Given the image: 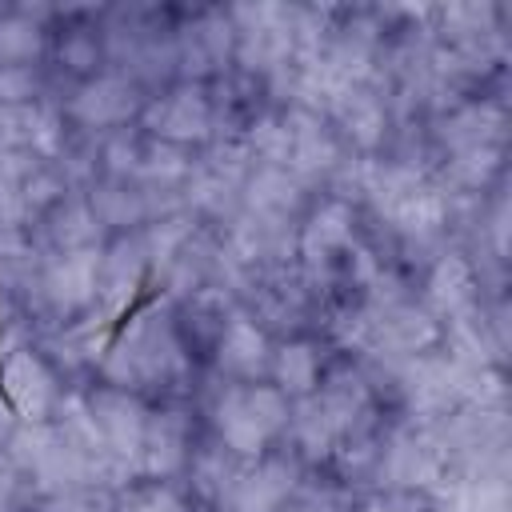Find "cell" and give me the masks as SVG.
Listing matches in <instances>:
<instances>
[{"mask_svg":"<svg viewBox=\"0 0 512 512\" xmlns=\"http://www.w3.org/2000/svg\"><path fill=\"white\" fill-rule=\"evenodd\" d=\"M0 396L20 424H48L56 408V376L32 344L0 348Z\"/></svg>","mask_w":512,"mask_h":512,"instance_id":"7a4b0ae2","label":"cell"},{"mask_svg":"<svg viewBox=\"0 0 512 512\" xmlns=\"http://www.w3.org/2000/svg\"><path fill=\"white\" fill-rule=\"evenodd\" d=\"M272 360V344L268 332L252 320V316H228L216 332V364L236 380V384H252L268 372Z\"/></svg>","mask_w":512,"mask_h":512,"instance_id":"52a82bcc","label":"cell"},{"mask_svg":"<svg viewBox=\"0 0 512 512\" xmlns=\"http://www.w3.org/2000/svg\"><path fill=\"white\" fill-rule=\"evenodd\" d=\"M136 464L156 484L160 480H172L176 472H184L192 464L188 420L180 412H148V428H144V444H140Z\"/></svg>","mask_w":512,"mask_h":512,"instance_id":"ba28073f","label":"cell"},{"mask_svg":"<svg viewBox=\"0 0 512 512\" xmlns=\"http://www.w3.org/2000/svg\"><path fill=\"white\" fill-rule=\"evenodd\" d=\"M268 372H272V388L284 392L288 400H304L320 388V352L308 344V340H284L272 360H268Z\"/></svg>","mask_w":512,"mask_h":512,"instance_id":"7c38bea8","label":"cell"},{"mask_svg":"<svg viewBox=\"0 0 512 512\" xmlns=\"http://www.w3.org/2000/svg\"><path fill=\"white\" fill-rule=\"evenodd\" d=\"M368 512H416V496H408V492H380V496H372L368 500Z\"/></svg>","mask_w":512,"mask_h":512,"instance_id":"cb8c5ba5","label":"cell"},{"mask_svg":"<svg viewBox=\"0 0 512 512\" xmlns=\"http://www.w3.org/2000/svg\"><path fill=\"white\" fill-rule=\"evenodd\" d=\"M376 336L396 348V352H428L436 340H440V324L428 308H416V304H392L380 312L376 320Z\"/></svg>","mask_w":512,"mask_h":512,"instance_id":"8fae6325","label":"cell"},{"mask_svg":"<svg viewBox=\"0 0 512 512\" xmlns=\"http://www.w3.org/2000/svg\"><path fill=\"white\" fill-rule=\"evenodd\" d=\"M24 216H28V204H24V184L0 172V228H16Z\"/></svg>","mask_w":512,"mask_h":512,"instance_id":"7402d4cb","label":"cell"},{"mask_svg":"<svg viewBox=\"0 0 512 512\" xmlns=\"http://www.w3.org/2000/svg\"><path fill=\"white\" fill-rule=\"evenodd\" d=\"M16 480H20V468L12 464V456H8V452H0V512H8V508H12Z\"/></svg>","mask_w":512,"mask_h":512,"instance_id":"d4e9b609","label":"cell"},{"mask_svg":"<svg viewBox=\"0 0 512 512\" xmlns=\"http://www.w3.org/2000/svg\"><path fill=\"white\" fill-rule=\"evenodd\" d=\"M248 212L260 216V220H284L296 204H300V180L288 172V168H276V164H260L248 184Z\"/></svg>","mask_w":512,"mask_h":512,"instance_id":"4fadbf2b","label":"cell"},{"mask_svg":"<svg viewBox=\"0 0 512 512\" xmlns=\"http://www.w3.org/2000/svg\"><path fill=\"white\" fill-rule=\"evenodd\" d=\"M352 224H356V212L348 200L340 196H328L312 208L308 224L300 228V256L304 264H328L332 256L348 252L352 248Z\"/></svg>","mask_w":512,"mask_h":512,"instance_id":"9c48e42d","label":"cell"},{"mask_svg":"<svg viewBox=\"0 0 512 512\" xmlns=\"http://www.w3.org/2000/svg\"><path fill=\"white\" fill-rule=\"evenodd\" d=\"M44 512H96V500H92L84 488H76V492H56V496L44 500Z\"/></svg>","mask_w":512,"mask_h":512,"instance_id":"603a6c76","label":"cell"},{"mask_svg":"<svg viewBox=\"0 0 512 512\" xmlns=\"http://www.w3.org/2000/svg\"><path fill=\"white\" fill-rule=\"evenodd\" d=\"M140 108H144V96L124 76H92L68 100V116L80 128H120L132 116H140Z\"/></svg>","mask_w":512,"mask_h":512,"instance_id":"8992f818","label":"cell"},{"mask_svg":"<svg viewBox=\"0 0 512 512\" xmlns=\"http://www.w3.org/2000/svg\"><path fill=\"white\" fill-rule=\"evenodd\" d=\"M296 488V464L284 456H268L232 480V512H276Z\"/></svg>","mask_w":512,"mask_h":512,"instance_id":"30bf717a","label":"cell"},{"mask_svg":"<svg viewBox=\"0 0 512 512\" xmlns=\"http://www.w3.org/2000/svg\"><path fill=\"white\" fill-rule=\"evenodd\" d=\"M32 96H36V72L16 68V64H0V108L32 104Z\"/></svg>","mask_w":512,"mask_h":512,"instance_id":"d6986e66","label":"cell"},{"mask_svg":"<svg viewBox=\"0 0 512 512\" xmlns=\"http://www.w3.org/2000/svg\"><path fill=\"white\" fill-rule=\"evenodd\" d=\"M100 220L92 216L88 200H60L48 212V236L56 252H88L100 248Z\"/></svg>","mask_w":512,"mask_h":512,"instance_id":"9a60e30c","label":"cell"},{"mask_svg":"<svg viewBox=\"0 0 512 512\" xmlns=\"http://www.w3.org/2000/svg\"><path fill=\"white\" fill-rule=\"evenodd\" d=\"M496 172V148H468V152H456L452 160V176L464 184V188H480L488 176Z\"/></svg>","mask_w":512,"mask_h":512,"instance_id":"ac0fdd59","label":"cell"},{"mask_svg":"<svg viewBox=\"0 0 512 512\" xmlns=\"http://www.w3.org/2000/svg\"><path fill=\"white\" fill-rule=\"evenodd\" d=\"M140 120L152 132V140H164L176 148H188L212 136V104L196 84H180L164 96L144 100Z\"/></svg>","mask_w":512,"mask_h":512,"instance_id":"277c9868","label":"cell"},{"mask_svg":"<svg viewBox=\"0 0 512 512\" xmlns=\"http://www.w3.org/2000/svg\"><path fill=\"white\" fill-rule=\"evenodd\" d=\"M96 276H100V248L88 252H52L40 268V292L60 316H76L96 308Z\"/></svg>","mask_w":512,"mask_h":512,"instance_id":"5b68a950","label":"cell"},{"mask_svg":"<svg viewBox=\"0 0 512 512\" xmlns=\"http://www.w3.org/2000/svg\"><path fill=\"white\" fill-rule=\"evenodd\" d=\"M84 404H88V416H92L108 456H116V460L136 468V456H140V444H144V428H148V408L140 404V396L124 392V388H112V384H100L96 392L84 396Z\"/></svg>","mask_w":512,"mask_h":512,"instance_id":"3957f363","label":"cell"},{"mask_svg":"<svg viewBox=\"0 0 512 512\" xmlns=\"http://www.w3.org/2000/svg\"><path fill=\"white\" fill-rule=\"evenodd\" d=\"M88 208H92V216L100 220V228L128 232V228H136V224L148 220V192H136V188H128L124 180H108V184L92 188Z\"/></svg>","mask_w":512,"mask_h":512,"instance_id":"5bb4252c","label":"cell"},{"mask_svg":"<svg viewBox=\"0 0 512 512\" xmlns=\"http://www.w3.org/2000/svg\"><path fill=\"white\" fill-rule=\"evenodd\" d=\"M292 400L272 384H232L216 400V432L236 456H260L276 432L288 428Z\"/></svg>","mask_w":512,"mask_h":512,"instance_id":"6da1fadb","label":"cell"},{"mask_svg":"<svg viewBox=\"0 0 512 512\" xmlns=\"http://www.w3.org/2000/svg\"><path fill=\"white\" fill-rule=\"evenodd\" d=\"M116 512H180V500L172 496L168 484H156V488H132L120 496Z\"/></svg>","mask_w":512,"mask_h":512,"instance_id":"ffe728a7","label":"cell"},{"mask_svg":"<svg viewBox=\"0 0 512 512\" xmlns=\"http://www.w3.org/2000/svg\"><path fill=\"white\" fill-rule=\"evenodd\" d=\"M428 300H432V308L444 312V316H460L464 308H472V300H476L472 264H468L464 256H444V260L432 268Z\"/></svg>","mask_w":512,"mask_h":512,"instance_id":"2e32d148","label":"cell"},{"mask_svg":"<svg viewBox=\"0 0 512 512\" xmlns=\"http://www.w3.org/2000/svg\"><path fill=\"white\" fill-rule=\"evenodd\" d=\"M44 52V32L32 16H4L0 20V64H16V68H32V60Z\"/></svg>","mask_w":512,"mask_h":512,"instance_id":"e0dca14e","label":"cell"},{"mask_svg":"<svg viewBox=\"0 0 512 512\" xmlns=\"http://www.w3.org/2000/svg\"><path fill=\"white\" fill-rule=\"evenodd\" d=\"M96 60H100L96 36H88V32H68V36L60 40V64H68L72 72H92Z\"/></svg>","mask_w":512,"mask_h":512,"instance_id":"44dd1931","label":"cell"}]
</instances>
